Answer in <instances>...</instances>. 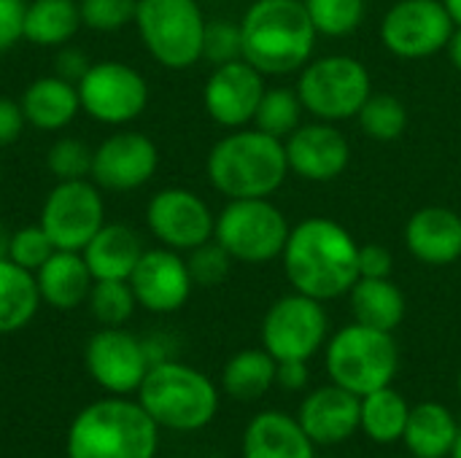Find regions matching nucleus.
I'll use <instances>...</instances> for the list:
<instances>
[{"mask_svg":"<svg viewBox=\"0 0 461 458\" xmlns=\"http://www.w3.org/2000/svg\"><path fill=\"white\" fill-rule=\"evenodd\" d=\"M305 11L324 38H348L354 35L367 13V0H303Z\"/></svg>","mask_w":461,"mask_h":458,"instance_id":"nucleus-34","label":"nucleus"},{"mask_svg":"<svg viewBox=\"0 0 461 458\" xmlns=\"http://www.w3.org/2000/svg\"><path fill=\"white\" fill-rule=\"evenodd\" d=\"M316 40L303 0H254L240 16L243 59L262 76L300 73L313 59Z\"/></svg>","mask_w":461,"mask_h":458,"instance_id":"nucleus-2","label":"nucleus"},{"mask_svg":"<svg viewBox=\"0 0 461 458\" xmlns=\"http://www.w3.org/2000/svg\"><path fill=\"white\" fill-rule=\"evenodd\" d=\"M35 283L41 292V302L57 310H73L89 300L92 292V273L84 262L81 251H54L38 270Z\"/></svg>","mask_w":461,"mask_h":458,"instance_id":"nucleus-23","label":"nucleus"},{"mask_svg":"<svg viewBox=\"0 0 461 458\" xmlns=\"http://www.w3.org/2000/svg\"><path fill=\"white\" fill-rule=\"evenodd\" d=\"M89 65L92 62H86V57L81 51H76V49H62L57 54V76H62V78H68L73 84L81 81V76L86 73Z\"/></svg>","mask_w":461,"mask_h":458,"instance_id":"nucleus-45","label":"nucleus"},{"mask_svg":"<svg viewBox=\"0 0 461 458\" xmlns=\"http://www.w3.org/2000/svg\"><path fill=\"white\" fill-rule=\"evenodd\" d=\"M308 362H278L276 370V386L284 391H303L308 386Z\"/></svg>","mask_w":461,"mask_h":458,"instance_id":"nucleus-44","label":"nucleus"},{"mask_svg":"<svg viewBox=\"0 0 461 458\" xmlns=\"http://www.w3.org/2000/svg\"><path fill=\"white\" fill-rule=\"evenodd\" d=\"M456 389H459V400H461V373H459V381H456Z\"/></svg>","mask_w":461,"mask_h":458,"instance_id":"nucleus-50","label":"nucleus"},{"mask_svg":"<svg viewBox=\"0 0 461 458\" xmlns=\"http://www.w3.org/2000/svg\"><path fill=\"white\" fill-rule=\"evenodd\" d=\"M359 402L362 397L330 381L300 402L297 421L316 448L343 445L359 432Z\"/></svg>","mask_w":461,"mask_h":458,"instance_id":"nucleus-20","label":"nucleus"},{"mask_svg":"<svg viewBox=\"0 0 461 458\" xmlns=\"http://www.w3.org/2000/svg\"><path fill=\"white\" fill-rule=\"evenodd\" d=\"M278 362L259 346L232 354L221 370V389L235 402H257L276 386Z\"/></svg>","mask_w":461,"mask_h":458,"instance_id":"nucleus-28","label":"nucleus"},{"mask_svg":"<svg viewBox=\"0 0 461 458\" xmlns=\"http://www.w3.org/2000/svg\"><path fill=\"white\" fill-rule=\"evenodd\" d=\"M159 167V148L143 132H113L92 157V181L108 192H132L154 178Z\"/></svg>","mask_w":461,"mask_h":458,"instance_id":"nucleus-18","label":"nucleus"},{"mask_svg":"<svg viewBox=\"0 0 461 458\" xmlns=\"http://www.w3.org/2000/svg\"><path fill=\"white\" fill-rule=\"evenodd\" d=\"M446 54H448L451 65L456 67V73H461V27L454 30V35H451V40L446 46Z\"/></svg>","mask_w":461,"mask_h":458,"instance_id":"nucleus-46","label":"nucleus"},{"mask_svg":"<svg viewBox=\"0 0 461 458\" xmlns=\"http://www.w3.org/2000/svg\"><path fill=\"white\" fill-rule=\"evenodd\" d=\"M138 402L159 429L189 435L216 418L219 389L197 367L165 359L149 367L138 389Z\"/></svg>","mask_w":461,"mask_h":458,"instance_id":"nucleus-5","label":"nucleus"},{"mask_svg":"<svg viewBox=\"0 0 461 458\" xmlns=\"http://www.w3.org/2000/svg\"><path fill=\"white\" fill-rule=\"evenodd\" d=\"M92 157H95V151L84 140L59 138L49 148L46 165H49V173L57 181H78V178L92 175Z\"/></svg>","mask_w":461,"mask_h":458,"instance_id":"nucleus-36","label":"nucleus"},{"mask_svg":"<svg viewBox=\"0 0 461 458\" xmlns=\"http://www.w3.org/2000/svg\"><path fill=\"white\" fill-rule=\"evenodd\" d=\"M76 86L81 111L103 124H127L138 119L149 105L146 78L132 65L119 59L92 62Z\"/></svg>","mask_w":461,"mask_h":458,"instance_id":"nucleus-12","label":"nucleus"},{"mask_svg":"<svg viewBox=\"0 0 461 458\" xmlns=\"http://www.w3.org/2000/svg\"><path fill=\"white\" fill-rule=\"evenodd\" d=\"M448 458H461V432H459V437H456V443H454V451H451V456Z\"/></svg>","mask_w":461,"mask_h":458,"instance_id":"nucleus-49","label":"nucleus"},{"mask_svg":"<svg viewBox=\"0 0 461 458\" xmlns=\"http://www.w3.org/2000/svg\"><path fill=\"white\" fill-rule=\"evenodd\" d=\"M454 30L443 0H397L384 13L378 35L389 54L400 59H427L446 51Z\"/></svg>","mask_w":461,"mask_h":458,"instance_id":"nucleus-11","label":"nucleus"},{"mask_svg":"<svg viewBox=\"0 0 461 458\" xmlns=\"http://www.w3.org/2000/svg\"><path fill=\"white\" fill-rule=\"evenodd\" d=\"M243 458H316V445L297 416L281 410L257 413L243 432Z\"/></svg>","mask_w":461,"mask_h":458,"instance_id":"nucleus-22","label":"nucleus"},{"mask_svg":"<svg viewBox=\"0 0 461 458\" xmlns=\"http://www.w3.org/2000/svg\"><path fill=\"white\" fill-rule=\"evenodd\" d=\"M408 416H411L408 400L394 386H384L362 397L359 432L375 445H394V443H402Z\"/></svg>","mask_w":461,"mask_h":458,"instance_id":"nucleus-29","label":"nucleus"},{"mask_svg":"<svg viewBox=\"0 0 461 458\" xmlns=\"http://www.w3.org/2000/svg\"><path fill=\"white\" fill-rule=\"evenodd\" d=\"M205 13L197 0H138L135 27L146 51L170 70H186L203 59Z\"/></svg>","mask_w":461,"mask_h":458,"instance_id":"nucleus-9","label":"nucleus"},{"mask_svg":"<svg viewBox=\"0 0 461 458\" xmlns=\"http://www.w3.org/2000/svg\"><path fill=\"white\" fill-rule=\"evenodd\" d=\"M86 302L100 327H124L138 308L130 281H95Z\"/></svg>","mask_w":461,"mask_h":458,"instance_id":"nucleus-35","label":"nucleus"},{"mask_svg":"<svg viewBox=\"0 0 461 458\" xmlns=\"http://www.w3.org/2000/svg\"><path fill=\"white\" fill-rule=\"evenodd\" d=\"M443 5H446V11L451 16L454 27H461V0H443Z\"/></svg>","mask_w":461,"mask_h":458,"instance_id":"nucleus-47","label":"nucleus"},{"mask_svg":"<svg viewBox=\"0 0 461 458\" xmlns=\"http://www.w3.org/2000/svg\"><path fill=\"white\" fill-rule=\"evenodd\" d=\"M84 364L89 378L111 397L138 394L151 359L146 343L122 327H103L84 348Z\"/></svg>","mask_w":461,"mask_h":458,"instance_id":"nucleus-14","label":"nucleus"},{"mask_svg":"<svg viewBox=\"0 0 461 458\" xmlns=\"http://www.w3.org/2000/svg\"><path fill=\"white\" fill-rule=\"evenodd\" d=\"M186 254H189L186 265H189L194 286H219L230 275L232 256L216 240H208V243H203Z\"/></svg>","mask_w":461,"mask_h":458,"instance_id":"nucleus-38","label":"nucleus"},{"mask_svg":"<svg viewBox=\"0 0 461 458\" xmlns=\"http://www.w3.org/2000/svg\"><path fill=\"white\" fill-rule=\"evenodd\" d=\"M43 232L59 251H84L105 224V202L97 184L86 178L57 181L41 208Z\"/></svg>","mask_w":461,"mask_h":458,"instance_id":"nucleus-13","label":"nucleus"},{"mask_svg":"<svg viewBox=\"0 0 461 458\" xmlns=\"http://www.w3.org/2000/svg\"><path fill=\"white\" fill-rule=\"evenodd\" d=\"M324 370L332 383L365 397L392 386L400 370V348L394 332L351 321L330 335L324 346Z\"/></svg>","mask_w":461,"mask_h":458,"instance_id":"nucleus-6","label":"nucleus"},{"mask_svg":"<svg viewBox=\"0 0 461 458\" xmlns=\"http://www.w3.org/2000/svg\"><path fill=\"white\" fill-rule=\"evenodd\" d=\"M78 27V0H32L24 5V40L35 46H65Z\"/></svg>","mask_w":461,"mask_h":458,"instance_id":"nucleus-31","label":"nucleus"},{"mask_svg":"<svg viewBox=\"0 0 461 458\" xmlns=\"http://www.w3.org/2000/svg\"><path fill=\"white\" fill-rule=\"evenodd\" d=\"M346 297L354 321L365 327L394 332L405 321L408 300L392 278H359Z\"/></svg>","mask_w":461,"mask_h":458,"instance_id":"nucleus-27","label":"nucleus"},{"mask_svg":"<svg viewBox=\"0 0 461 458\" xmlns=\"http://www.w3.org/2000/svg\"><path fill=\"white\" fill-rule=\"evenodd\" d=\"M24 0H0V54L24 38Z\"/></svg>","mask_w":461,"mask_h":458,"instance_id":"nucleus-41","label":"nucleus"},{"mask_svg":"<svg viewBox=\"0 0 461 458\" xmlns=\"http://www.w3.org/2000/svg\"><path fill=\"white\" fill-rule=\"evenodd\" d=\"M159 427L127 397H105L86 405L70 424L68 458H157Z\"/></svg>","mask_w":461,"mask_h":458,"instance_id":"nucleus-4","label":"nucleus"},{"mask_svg":"<svg viewBox=\"0 0 461 458\" xmlns=\"http://www.w3.org/2000/svg\"><path fill=\"white\" fill-rule=\"evenodd\" d=\"M243 57L240 46V22L232 19H211L205 24V38H203V59L213 65H224L232 59Z\"/></svg>","mask_w":461,"mask_h":458,"instance_id":"nucleus-39","label":"nucleus"},{"mask_svg":"<svg viewBox=\"0 0 461 458\" xmlns=\"http://www.w3.org/2000/svg\"><path fill=\"white\" fill-rule=\"evenodd\" d=\"M284 148L289 173L311 184H330L351 165V143L346 132L321 119L303 121L284 138Z\"/></svg>","mask_w":461,"mask_h":458,"instance_id":"nucleus-17","label":"nucleus"},{"mask_svg":"<svg viewBox=\"0 0 461 458\" xmlns=\"http://www.w3.org/2000/svg\"><path fill=\"white\" fill-rule=\"evenodd\" d=\"M146 224L165 248L192 251L213 240L216 216L197 192L184 186H167L149 200Z\"/></svg>","mask_w":461,"mask_h":458,"instance_id":"nucleus-15","label":"nucleus"},{"mask_svg":"<svg viewBox=\"0 0 461 458\" xmlns=\"http://www.w3.org/2000/svg\"><path fill=\"white\" fill-rule=\"evenodd\" d=\"M289 229L292 224L286 213L270 202V197H246L227 200L216 213L213 240L232 256V262L267 265L281 259Z\"/></svg>","mask_w":461,"mask_h":458,"instance_id":"nucleus-8","label":"nucleus"},{"mask_svg":"<svg viewBox=\"0 0 461 458\" xmlns=\"http://www.w3.org/2000/svg\"><path fill=\"white\" fill-rule=\"evenodd\" d=\"M305 113L321 121H348L357 119L365 100L373 94V76L367 65L351 54L313 57L294 84Z\"/></svg>","mask_w":461,"mask_h":458,"instance_id":"nucleus-7","label":"nucleus"},{"mask_svg":"<svg viewBox=\"0 0 461 458\" xmlns=\"http://www.w3.org/2000/svg\"><path fill=\"white\" fill-rule=\"evenodd\" d=\"M24 124H27V119H24L22 105L16 100L0 97V146L14 143L22 135Z\"/></svg>","mask_w":461,"mask_h":458,"instance_id":"nucleus-43","label":"nucleus"},{"mask_svg":"<svg viewBox=\"0 0 461 458\" xmlns=\"http://www.w3.org/2000/svg\"><path fill=\"white\" fill-rule=\"evenodd\" d=\"M54 243L49 240V235L43 232L41 224L35 227H22L16 232H11V243H8V259L16 262L19 267L35 273L51 254H54Z\"/></svg>","mask_w":461,"mask_h":458,"instance_id":"nucleus-40","label":"nucleus"},{"mask_svg":"<svg viewBox=\"0 0 461 458\" xmlns=\"http://www.w3.org/2000/svg\"><path fill=\"white\" fill-rule=\"evenodd\" d=\"M41 305L35 273L11 259H0V335L24 329Z\"/></svg>","mask_w":461,"mask_h":458,"instance_id":"nucleus-30","label":"nucleus"},{"mask_svg":"<svg viewBox=\"0 0 461 458\" xmlns=\"http://www.w3.org/2000/svg\"><path fill=\"white\" fill-rule=\"evenodd\" d=\"M281 265L294 292L332 302L359 281V243L335 219L311 216L289 229Z\"/></svg>","mask_w":461,"mask_h":458,"instance_id":"nucleus-1","label":"nucleus"},{"mask_svg":"<svg viewBox=\"0 0 461 458\" xmlns=\"http://www.w3.org/2000/svg\"><path fill=\"white\" fill-rule=\"evenodd\" d=\"M138 0H78L81 24L97 32H116L135 22Z\"/></svg>","mask_w":461,"mask_h":458,"instance_id":"nucleus-37","label":"nucleus"},{"mask_svg":"<svg viewBox=\"0 0 461 458\" xmlns=\"http://www.w3.org/2000/svg\"><path fill=\"white\" fill-rule=\"evenodd\" d=\"M461 427L456 416L440 402L411 405L402 443L413 458H448Z\"/></svg>","mask_w":461,"mask_h":458,"instance_id":"nucleus-26","label":"nucleus"},{"mask_svg":"<svg viewBox=\"0 0 461 458\" xmlns=\"http://www.w3.org/2000/svg\"><path fill=\"white\" fill-rule=\"evenodd\" d=\"M259 340L276 362H311L330 340V316L324 302L292 289V294L278 297L267 308Z\"/></svg>","mask_w":461,"mask_h":458,"instance_id":"nucleus-10","label":"nucleus"},{"mask_svg":"<svg viewBox=\"0 0 461 458\" xmlns=\"http://www.w3.org/2000/svg\"><path fill=\"white\" fill-rule=\"evenodd\" d=\"M130 286L143 310L165 316L181 310L189 302L194 281L181 251L162 246L143 251L130 275Z\"/></svg>","mask_w":461,"mask_h":458,"instance_id":"nucleus-19","label":"nucleus"},{"mask_svg":"<svg viewBox=\"0 0 461 458\" xmlns=\"http://www.w3.org/2000/svg\"><path fill=\"white\" fill-rule=\"evenodd\" d=\"M143 251L140 235L132 227L103 224L81 254L95 281H130Z\"/></svg>","mask_w":461,"mask_h":458,"instance_id":"nucleus-24","label":"nucleus"},{"mask_svg":"<svg viewBox=\"0 0 461 458\" xmlns=\"http://www.w3.org/2000/svg\"><path fill=\"white\" fill-rule=\"evenodd\" d=\"M205 175L227 200L273 197L289 178L284 140L257 130L254 124L230 130L208 151Z\"/></svg>","mask_w":461,"mask_h":458,"instance_id":"nucleus-3","label":"nucleus"},{"mask_svg":"<svg viewBox=\"0 0 461 458\" xmlns=\"http://www.w3.org/2000/svg\"><path fill=\"white\" fill-rule=\"evenodd\" d=\"M405 248L427 267H448L461 259V216L446 205H424L405 221Z\"/></svg>","mask_w":461,"mask_h":458,"instance_id":"nucleus-21","label":"nucleus"},{"mask_svg":"<svg viewBox=\"0 0 461 458\" xmlns=\"http://www.w3.org/2000/svg\"><path fill=\"white\" fill-rule=\"evenodd\" d=\"M265 78L267 76H262L243 57L224 65H213L203 86V105L208 116L224 130L251 127L259 100L267 89Z\"/></svg>","mask_w":461,"mask_h":458,"instance_id":"nucleus-16","label":"nucleus"},{"mask_svg":"<svg viewBox=\"0 0 461 458\" xmlns=\"http://www.w3.org/2000/svg\"><path fill=\"white\" fill-rule=\"evenodd\" d=\"M19 105L27 124L43 132H57L76 119V113L81 111V97L73 81L62 76H43L24 89Z\"/></svg>","mask_w":461,"mask_h":458,"instance_id":"nucleus-25","label":"nucleus"},{"mask_svg":"<svg viewBox=\"0 0 461 458\" xmlns=\"http://www.w3.org/2000/svg\"><path fill=\"white\" fill-rule=\"evenodd\" d=\"M359 130L375 143H392L408 130V108L400 97L389 92H375L365 100L357 113Z\"/></svg>","mask_w":461,"mask_h":458,"instance_id":"nucleus-32","label":"nucleus"},{"mask_svg":"<svg viewBox=\"0 0 461 458\" xmlns=\"http://www.w3.org/2000/svg\"><path fill=\"white\" fill-rule=\"evenodd\" d=\"M303 113L305 108L294 86H267L259 100L254 127L284 140L289 132H294L303 124Z\"/></svg>","mask_w":461,"mask_h":458,"instance_id":"nucleus-33","label":"nucleus"},{"mask_svg":"<svg viewBox=\"0 0 461 458\" xmlns=\"http://www.w3.org/2000/svg\"><path fill=\"white\" fill-rule=\"evenodd\" d=\"M8 243H11V232L0 224V259H8Z\"/></svg>","mask_w":461,"mask_h":458,"instance_id":"nucleus-48","label":"nucleus"},{"mask_svg":"<svg viewBox=\"0 0 461 458\" xmlns=\"http://www.w3.org/2000/svg\"><path fill=\"white\" fill-rule=\"evenodd\" d=\"M394 256L381 243L359 246V278H392Z\"/></svg>","mask_w":461,"mask_h":458,"instance_id":"nucleus-42","label":"nucleus"}]
</instances>
